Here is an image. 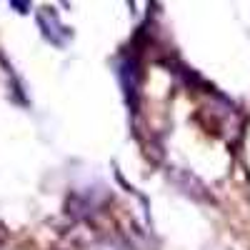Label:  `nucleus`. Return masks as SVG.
<instances>
[{
    "instance_id": "f257e3e1",
    "label": "nucleus",
    "mask_w": 250,
    "mask_h": 250,
    "mask_svg": "<svg viewBox=\"0 0 250 250\" xmlns=\"http://www.w3.org/2000/svg\"><path fill=\"white\" fill-rule=\"evenodd\" d=\"M38 25L43 30V35L58 48H62L70 40V30L62 25V20L58 18V13L53 8H40L38 10Z\"/></svg>"
},
{
    "instance_id": "f03ea898",
    "label": "nucleus",
    "mask_w": 250,
    "mask_h": 250,
    "mask_svg": "<svg viewBox=\"0 0 250 250\" xmlns=\"http://www.w3.org/2000/svg\"><path fill=\"white\" fill-rule=\"evenodd\" d=\"M10 5H13L18 13H28V10H30V0H10Z\"/></svg>"
}]
</instances>
